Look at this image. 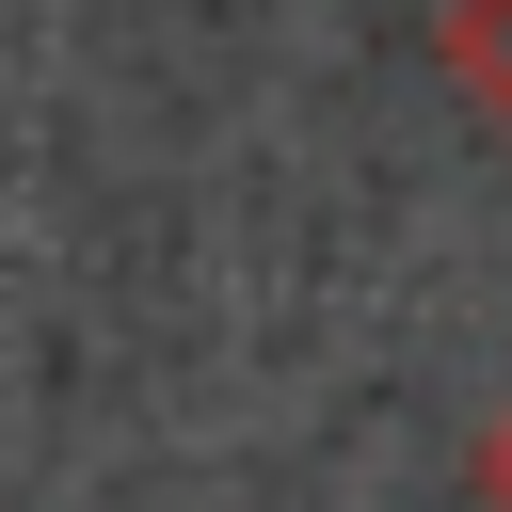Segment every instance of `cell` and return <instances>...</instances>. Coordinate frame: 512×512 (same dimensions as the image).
Listing matches in <instances>:
<instances>
[{"mask_svg":"<svg viewBox=\"0 0 512 512\" xmlns=\"http://www.w3.org/2000/svg\"><path fill=\"white\" fill-rule=\"evenodd\" d=\"M432 48H448V80L512 128V0H448V32H432Z\"/></svg>","mask_w":512,"mask_h":512,"instance_id":"1","label":"cell"},{"mask_svg":"<svg viewBox=\"0 0 512 512\" xmlns=\"http://www.w3.org/2000/svg\"><path fill=\"white\" fill-rule=\"evenodd\" d=\"M464 496H480V512H512V400L480 416V448H464Z\"/></svg>","mask_w":512,"mask_h":512,"instance_id":"2","label":"cell"}]
</instances>
